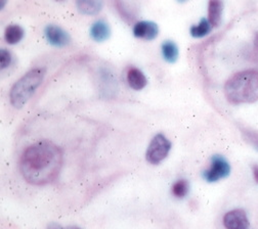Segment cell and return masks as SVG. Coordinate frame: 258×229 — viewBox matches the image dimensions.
Masks as SVG:
<instances>
[{"instance_id": "obj_1", "label": "cell", "mask_w": 258, "mask_h": 229, "mask_svg": "<svg viewBox=\"0 0 258 229\" xmlns=\"http://www.w3.org/2000/svg\"><path fill=\"white\" fill-rule=\"evenodd\" d=\"M63 162L59 146L41 140L27 147L20 159V171L24 179L35 186L53 182L58 176Z\"/></svg>"}, {"instance_id": "obj_2", "label": "cell", "mask_w": 258, "mask_h": 229, "mask_svg": "<svg viewBox=\"0 0 258 229\" xmlns=\"http://www.w3.org/2000/svg\"><path fill=\"white\" fill-rule=\"evenodd\" d=\"M224 94L232 104H252L258 101V72L246 70L231 77L224 85Z\"/></svg>"}, {"instance_id": "obj_3", "label": "cell", "mask_w": 258, "mask_h": 229, "mask_svg": "<svg viewBox=\"0 0 258 229\" xmlns=\"http://www.w3.org/2000/svg\"><path fill=\"white\" fill-rule=\"evenodd\" d=\"M46 74L45 68H35L21 77L10 91V101L16 109L23 108L41 85Z\"/></svg>"}, {"instance_id": "obj_4", "label": "cell", "mask_w": 258, "mask_h": 229, "mask_svg": "<svg viewBox=\"0 0 258 229\" xmlns=\"http://www.w3.org/2000/svg\"><path fill=\"white\" fill-rule=\"evenodd\" d=\"M170 149L171 142L169 139L159 133L151 140L146 152V160L152 165H158L167 158Z\"/></svg>"}, {"instance_id": "obj_5", "label": "cell", "mask_w": 258, "mask_h": 229, "mask_svg": "<svg viewBox=\"0 0 258 229\" xmlns=\"http://www.w3.org/2000/svg\"><path fill=\"white\" fill-rule=\"evenodd\" d=\"M231 173V166L223 157L215 155L211 159L210 168L203 172V178L208 182H216L228 177Z\"/></svg>"}, {"instance_id": "obj_6", "label": "cell", "mask_w": 258, "mask_h": 229, "mask_svg": "<svg viewBox=\"0 0 258 229\" xmlns=\"http://www.w3.org/2000/svg\"><path fill=\"white\" fill-rule=\"evenodd\" d=\"M44 35L48 43L55 47H64L71 42L68 33L56 25H47L44 29Z\"/></svg>"}, {"instance_id": "obj_7", "label": "cell", "mask_w": 258, "mask_h": 229, "mask_svg": "<svg viewBox=\"0 0 258 229\" xmlns=\"http://www.w3.org/2000/svg\"><path fill=\"white\" fill-rule=\"evenodd\" d=\"M223 225L227 229H247L249 227V220L243 210L236 209L224 215Z\"/></svg>"}, {"instance_id": "obj_8", "label": "cell", "mask_w": 258, "mask_h": 229, "mask_svg": "<svg viewBox=\"0 0 258 229\" xmlns=\"http://www.w3.org/2000/svg\"><path fill=\"white\" fill-rule=\"evenodd\" d=\"M159 34V28L157 24L150 21L138 22L134 26V35L143 40L152 41L157 38Z\"/></svg>"}, {"instance_id": "obj_9", "label": "cell", "mask_w": 258, "mask_h": 229, "mask_svg": "<svg viewBox=\"0 0 258 229\" xmlns=\"http://www.w3.org/2000/svg\"><path fill=\"white\" fill-rule=\"evenodd\" d=\"M77 10L85 16H96L104 7V0H75Z\"/></svg>"}, {"instance_id": "obj_10", "label": "cell", "mask_w": 258, "mask_h": 229, "mask_svg": "<svg viewBox=\"0 0 258 229\" xmlns=\"http://www.w3.org/2000/svg\"><path fill=\"white\" fill-rule=\"evenodd\" d=\"M110 35H111V29L108 23H106L105 21L100 20L92 24L90 28V37L95 42H104L109 39Z\"/></svg>"}, {"instance_id": "obj_11", "label": "cell", "mask_w": 258, "mask_h": 229, "mask_svg": "<svg viewBox=\"0 0 258 229\" xmlns=\"http://www.w3.org/2000/svg\"><path fill=\"white\" fill-rule=\"evenodd\" d=\"M127 82L128 85L135 90H142L148 84L145 74L138 68L129 69L127 72Z\"/></svg>"}, {"instance_id": "obj_12", "label": "cell", "mask_w": 258, "mask_h": 229, "mask_svg": "<svg viewBox=\"0 0 258 229\" xmlns=\"http://www.w3.org/2000/svg\"><path fill=\"white\" fill-rule=\"evenodd\" d=\"M223 11L222 0H209L208 3V21L213 28L218 27L221 22Z\"/></svg>"}, {"instance_id": "obj_13", "label": "cell", "mask_w": 258, "mask_h": 229, "mask_svg": "<svg viewBox=\"0 0 258 229\" xmlns=\"http://www.w3.org/2000/svg\"><path fill=\"white\" fill-rule=\"evenodd\" d=\"M161 51H162L163 58L169 63H174L177 60L179 55L177 45L171 40H166L162 43Z\"/></svg>"}, {"instance_id": "obj_14", "label": "cell", "mask_w": 258, "mask_h": 229, "mask_svg": "<svg viewBox=\"0 0 258 229\" xmlns=\"http://www.w3.org/2000/svg\"><path fill=\"white\" fill-rule=\"evenodd\" d=\"M25 35L24 29L19 25H11L7 27L5 32V39L9 44H17L19 43Z\"/></svg>"}, {"instance_id": "obj_15", "label": "cell", "mask_w": 258, "mask_h": 229, "mask_svg": "<svg viewBox=\"0 0 258 229\" xmlns=\"http://www.w3.org/2000/svg\"><path fill=\"white\" fill-rule=\"evenodd\" d=\"M212 26L208 19H202L197 25H192L189 28V33L194 38H203L211 32Z\"/></svg>"}, {"instance_id": "obj_16", "label": "cell", "mask_w": 258, "mask_h": 229, "mask_svg": "<svg viewBox=\"0 0 258 229\" xmlns=\"http://www.w3.org/2000/svg\"><path fill=\"white\" fill-rule=\"evenodd\" d=\"M114 5L115 8L118 12V14L121 16V18L128 24L134 23L136 19V15L134 11L129 8L123 0H114Z\"/></svg>"}, {"instance_id": "obj_17", "label": "cell", "mask_w": 258, "mask_h": 229, "mask_svg": "<svg viewBox=\"0 0 258 229\" xmlns=\"http://www.w3.org/2000/svg\"><path fill=\"white\" fill-rule=\"evenodd\" d=\"M189 189V184L188 181L185 179H180L176 181L173 186H172V193L174 196L178 199H182L187 194Z\"/></svg>"}, {"instance_id": "obj_18", "label": "cell", "mask_w": 258, "mask_h": 229, "mask_svg": "<svg viewBox=\"0 0 258 229\" xmlns=\"http://www.w3.org/2000/svg\"><path fill=\"white\" fill-rule=\"evenodd\" d=\"M13 57L9 50L3 48L0 49V63H2V70H5L12 63Z\"/></svg>"}, {"instance_id": "obj_19", "label": "cell", "mask_w": 258, "mask_h": 229, "mask_svg": "<svg viewBox=\"0 0 258 229\" xmlns=\"http://www.w3.org/2000/svg\"><path fill=\"white\" fill-rule=\"evenodd\" d=\"M46 229H81V228L78 227V226H75V225H71V226H67V227H62V226H60L59 224L52 222V223H50V224L47 225Z\"/></svg>"}, {"instance_id": "obj_20", "label": "cell", "mask_w": 258, "mask_h": 229, "mask_svg": "<svg viewBox=\"0 0 258 229\" xmlns=\"http://www.w3.org/2000/svg\"><path fill=\"white\" fill-rule=\"evenodd\" d=\"M252 170H253L254 179H255V181L258 183V165H254V166L252 167Z\"/></svg>"}, {"instance_id": "obj_21", "label": "cell", "mask_w": 258, "mask_h": 229, "mask_svg": "<svg viewBox=\"0 0 258 229\" xmlns=\"http://www.w3.org/2000/svg\"><path fill=\"white\" fill-rule=\"evenodd\" d=\"M254 44H255V46L258 48V33H256V35H255V39H254Z\"/></svg>"}, {"instance_id": "obj_22", "label": "cell", "mask_w": 258, "mask_h": 229, "mask_svg": "<svg viewBox=\"0 0 258 229\" xmlns=\"http://www.w3.org/2000/svg\"><path fill=\"white\" fill-rule=\"evenodd\" d=\"M0 2H2V9H4L6 7V5H7L8 0H0Z\"/></svg>"}, {"instance_id": "obj_23", "label": "cell", "mask_w": 258, "mask_h": 229, "mask_svg": "<svg viewBox=\"0 0 258 229\" xmlns=\"http://www.w3.org/2000/svg\"><path fill=\"white\" fill-rule=\"evenodd\" d=\"M178 3H180V4H183V3H185V2H187V0H177Z\"/></svg>"}, {"instance_id": "obj_24", "label": "cell", "mask_w": 258, "mask_h": 229, "mask_svg": "<svg viewBox=\"0 0 258 229\" xmlns=\"http://www.w3.org/2000/svg\"><path fill=\"white\" fill-rule=\"evenodd\" d=\"M57 2H62V0H57Z\"/></svg>"}]
</instances>
